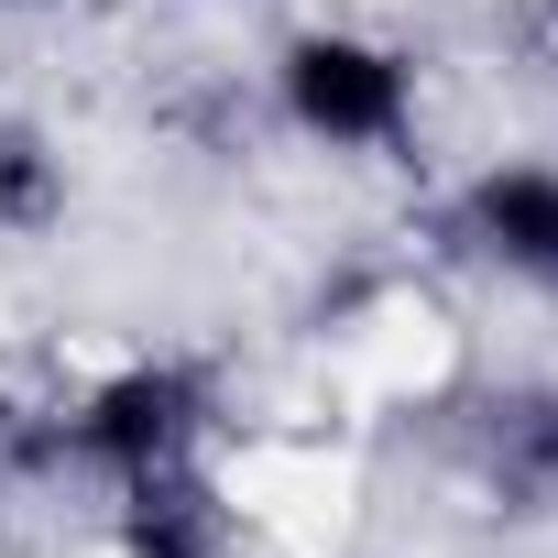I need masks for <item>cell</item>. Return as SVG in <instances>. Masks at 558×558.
<instances>
[{
    "mask_svg": "<svg viewBox=\"0 0 558 558\" xmlns=\"http://www.w3.org/2000/svg\"><path fill=\"white\" fill-rule=\"evenodd\" d=\"M274 99H286V121L329 154H384L416 132V66L373 34H286V56H274Z\"/></svg>",
    "mask_w": 558,
    "mask_h": 558,
    "instance_id": "cell-1",
    "label": "cell"
},
{
    "mask_svg": "<svg viewBox=\"0 0 558 558\" xmlns=\"http://www.w3.org/2000/svg\"><path fill=\"white\" fill-rule=\"evenodd\" d=\"M197 438H208V384L186 362H121L110 384H88L56 416L45 449L77 460V471H99V482H154V471L197 460Z\"/></svg>",
    "mask_w": 558,
    "mask_h": 558,
    "instance_id": "cell-2",
    "label": "cell"
},
{
    "mask_svg": "<svg viewBox=\"0 0 558 558\" xmlns=\"http://www.w3.org/2000/svg\"><path fill=\"white\" fill-rule=\"evenodd\" d=\"M460 241L482 263H504L514 286L558 296V165H482L460 197Z\"/></svg>",
    "mask_w": 558,
    "mask_h": 558,
    "instance_id": "cell-3",
    "label": "cell"
},
{
    "mask_svg": "<svg viewBox=\"0 0 558 558\" xmlns=\"http://www.w3.org/2000/svg\"><path fill=\"white\" fill-rule=\"evenodd\" d=\"M482 482L514 514H558V395L547 384H514L482 405Z\"/></svg>",
    "mask_w": 558,
    "mask_h": 558,
    "instance_id": "cell-4",
    "label": "cell"
},
{
    "mask_svg": "<svg viewBox=\"0 0 558 558\" xmlns=\"http://www.w3.org/2000/svg\"><path fill=\"white\" fill-rule=\"evenodd\" d=\"M121 525H132V558H230L197 460H175V471H154V482H121Z\"/></svg>",
    "mask_w": 558,
    "mask_h": 558,
    "instance_id": "cell-5",
    "label": "cell"
},
{
    "mask_svg": "<svg viewBox=\"0 0 558 558\" xmlns=\"http://www.w3.org/2000/svg\"><path fill=\"white\" fill-rule=\"evenodd\" d=\"M56 208H66V165H56V143L45 132H0V241H34V230H56Z\"/></svg>",
    "mask_w": 558,
    "mask_h": 558,
    "instance_id": "cell-6",
    "label": "cell"
}]
</instances>
